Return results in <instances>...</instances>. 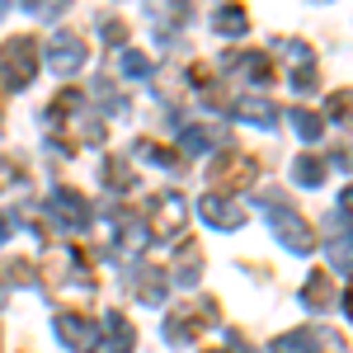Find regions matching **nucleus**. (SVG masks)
<instances>
[{
	"instance_id": "nucleus-10",
	"label": "nucleus",
	"mask_w": 353,
	"mask_h": 353,
	"mask_svg": "<svg viewBox=\"0 0 353 353\" xmlns=\"http://www.w3.org/2000/svg\"><path fill=\"white\" fill-rule=\"evenodd\" d=\"M349 311H353V292H349Z\"/></svg>"
},
{
	"instance_id": "nucleus-3",
	"label": "nucleus",
	"mask_w": 353,
	"mask_h": 353,
	"mask_svg": "<svg viewBox=\"0 0 353 353\" xmlns=\"http://www.w3.org/2000/svg\"><path fill=\"white\" fill-rule=\"evenodd\" d=\"M151 212H156L151 231H156V236H174V231H179V212H184V203H179L174 193H165V198L151 203Z\"/></svg>"
},
{
	"instance_id": "nucleus-4",
	"label": "nucleus",
	"mask_w": 353,
	"mask_h": 353,
	"mask_svg": "<svg viewBox=\"0 0 353 353\" xmlns=\"http://www.w3.org/2000/svg\"><path fill=\"white\" fill-rule=\"evenodd\" d=\"M198 212L212 221V226H236V221H241V212H236L231 203H221V198H203V203H198Z\"/></svg>"
},
{
	"instance_id": "nucleus-5",
	"label": "nucleus",
	"mask_w": 353,
	"mask_h": 353,
	"mask_svg": "<svg viewBox=\"0 0 353 353\" xmlns=\"http://www.w3.org/2000/svg\"><path fill=\"white\" fill-rule=\"evenodd\" d=\"M306 301H311V306H330V278L325 273H316V278L306 283Z\"/></svg>"
},
{
	"instance_id": "nucleus-2",
	"label": "nucleus",
	"mask_w": 353,
	"mask_h": 353,
	"mask_svg": "<svg viewBox=\"0 0 353 353\" xmlns=\"http://www.w3.org/2000/svg\"><path fill=\"white\" fill-rule=\"evenodd\" d=\"M48 61H52V71H76V66L85 61V43H81V38H71V33H57Z\"/></svg>"
},
{
	"instance_id": "nucleus-8",
	"label": "nucleus",
	"mask_w": 353,
	"mask_h": 353,
	"mask_svg": "<svg viewBox=\"0 0 353 353\" xmlns=\"http://www.w3.org/2000/svg\"><path fill=\"white\" fill-rule=\"evenodd\" d=\"M334 264L339 269H353V241H334Z\"/></svg>"
},
{
	"instance_id": "nucleus-6",
	"label": "nucleus",
	"mask_w": 353,
	"mask_h": 353,
	"mask_svg": "<svg viewBox=\"0 0 353 353\" xmlns=\"http://www.w3.org/2000/svg\"><path fill=\"white\" fill-rule=\"evenodd\" d=\"M217 24H221V33H245V14L241 10H221Z\"/></svg>"
},
{
	"instance_id": "nucleus-7",
	"label": "nucleus",
	"mask_w": 353,
	"mask_h": 353,
	"mask_svg": "<svg viewBox=\"0 0 353 353\" xmlns=\"http://www.w3.org/2000/svg\"><path fill=\"white\" fill-rule=\"evenodd\" d=\"M297 174H301V184H321V161H297Z\"/></svg>"
},
{
	"instance_id": "nucleus-1",
	"label": "nucleus",
	"mask_w": 353,
	"mask_h": 353,
	"mask_svg": "<svg viewBox=\"0 0 353 353\" xmlns=\"http://www.w3.org/2000/svg\"><path fill=\"white\" fill-rule=\"evenodd\" d=\"M269 203H273V217L269 221H273V231L283 236V245H288V250H297V254H306V250H311V226H306L292 208H283V198H278V193H269Z\"/></svg>"
},
{
	"instance_id": "nucleus-9",
	"label": "nucleus",
	"mask_w": 353,
	"mask_h": 353,
	"mask_svg": "<svg viewBox=\"0 0 353 353\" xmlns=\"http://www.w3.org/2000/svg\"><path fill=\"white\" fill-rule=\"evenodd\" d=\"M339 208H344V212H349V217H353V184H349V189H344V193H339Z\"/></svg>"
}]
</instances>
